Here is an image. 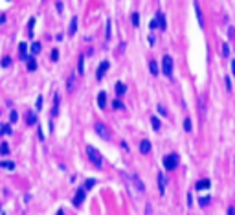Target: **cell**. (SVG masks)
<instances>
[{"label": "cell", "mask_w": 235, "mask_h": 215, "mask_svg": "<svg viewBox=\"0 0 235 215\" xmlns=\"http://www.w3.org/2000/svg\"><path fill=\"white\" fill-rule=\"evenodd\" d=\"M220 50H222V55H224V57H228V55H230V46H228V42H222Z\"/></svg>", "instance_id": "cell-28"}, {"label": "cell", "mask_w": 235, "mask_h": 215, "mask_svg": "<svg viewBox=\"0 0 235 215\" xmlns=\"http://www.w3.org/2000/svg\"><path fill=\"white\" fill-rule=\"evenodd\" d=\"M151 142H149V140H142V142H140V153L142 155H149V153H151Z\"/></svg>", "instance_id": "cell-9"}, {"label": "cell", "mask_w": 235, "mask_h": 215, "mask_svg": "<svg viewBox=\"0 0 235 215\" xmlns=\"http://www.w3.org/2000/svg\"><path fill=\"white\" fill-rule=\"evenodd\" d=\"M209 186H211V182L208 178H202V180H198L197 184H195V189H208Z\"/></svg>", "instance_id": "cell-12"}, {"label": "cell", "mask_w": 235, "mask_h": 215, "mask_svg": "<svg viewBox=\"0 0 235 215\" xmlns=\"http://www.w3.org/2000/svg\"><path fill=\"white\" fill-rule=\"evenodd\" d=\"M158 112L162 114V116H169V112L165 110V107H164V105H158Z\"/></svg>", "instance_id": "cell-35"}, {"label": "cell", "mask_w": 235, "mask_h": 215, "mask_svg": "<svg viewBox=\"0 0 235 215\" xmlns=\"http://www.w3.org/2000/svg\"><path fill=\"white\" fill-rule=\"evenodd\" d=\"M77 31V18L73 17L72 20H70V29H68V35H73Z\"/></svg>", "instance_id": "cell-19"}, {"label": "cell", "mask_w": 235, "mask_h": 215, "mask_svg": "<svg viewBox=\"0 0 235 215\" xmlns=\"http://www.w3.org/2000/svg\"><path fill=\"white\" fill-rule=\"evenodd\" d=\"M195 13H197V20H198V26L200 28H204L206 24H204V17H202V9H200V4H198V0H195Z\"/></svg>", "instance_id": "cell-6"}, {"label": "cell", "mask_w": 235, "mask_h": 215, "mask_svg": "<svg viewBox=\"0 0 235 215\" xmlns=\"http://www.w3.org/2000/svg\"><path fill=\"white\" fill-rule=\"evenodd\" d=\"M231 72H233V76H235V59L231 61Z\"/></svg>", "instance_id": "cell-44"}, {"label": "cell", "mask_w": 235, "mask_h": 215, "mask_svg": "<svg viewBox=\"0 0 235 215\" xmlns=\"http://www.w3.org/2000/svg\"><path fill=\"white\" fill-rule=\"evenodd\" d=\"M109 39H110V20L106 22V40H109Z\"/></svg>", "instance_id": "cell-40"}, {"label": "cell", "mask_w": 235, "mask_h": 215, "mask_svg": "<svg viewBox=\"0 0 235 215\" xmlns=\"http://www.w3.org/2000/svg\"><path fill=\"white\" fill-rule=\"evenodd\" d=\"M184 131L186 133L193 131V121H191V118H186V120H184Z\"/></svg>", "instance_id": "cell-21"}, {"label": "cell", "mask_w": 235, "mask_h": 215, "mask_svg": "<svg viewBox=\"0 0 235 215\" xmlns=\"http://www.w3.org/2000/svg\"><path fill=\"white\" fill-rule=\"evenodd\" d=\"M76 79H73V76H70L68 77V85H66V88H68V92H73V88H76Z\"/></svg>", "instance_id": "cell-27"}, {"label": "cell", "mask_w": 235, "mask_h": 215, "mask_svg": "<svg viewBox=\"0 0 235 215\" xmlns=\"http://www.w3.org/2000/svg\"><path fill=\"white\" fill-rule=\"evenodd\" d=\"M112 107H114V109H121L123 105H121V101H120V99H116V101L112 103Z\"/></svg>", "instance_id": "cell-39"}, {"label": "cell", "mask_w": 235, "mask_h": 215, "mask_svg": "<svg viewBox=\"0 0 235 215\" xmlns=\"http://www.w3.org/2000/svg\"><path fill=\"white\" fill-rule=\"evenodd\" d=\"M9 120H11L13 123H17V121H18V114H17L15 110H11V114H9Z\"/></svg>", "instance_id": "cell-33"}, {"label": "cell", "mask_w": 235, "mask_h": 215, "mask_svg": "<svg viewBox=\"0 0 235 215\" xmlns=\"http://www.w3.org/2000/svg\"><path fill=\"white\" fill-rule=\"evenodd\" d=\"M125 92H127V87H125L123 83H117V85H116V94H117V96H123Z\"/></svg>", "instance_id": "cell-23"}, {"label": "cell", "mask_w": 235, "mask_h": 215, "mask_svg": "<svg viewBox=\"0 0 235 215\" xmlns=\"http://www.w3.org/2000/svg\"><path fill=\"white\" fill-rule=\"evenodd\" d=\"M193 204V197H191V193H187V206H191Z\"/></svg>", "instance_id": "cell-41"}, {"label": "cell", "mask_w": 235, "mask_h": 215, "mask_svg": "<svg viewBox=\"0 0 235 215\" xmlns=\"http://www.w3.org/2000/svg\"><path fill=\"white\" fill-rule=\"evenodd\" d=\"M83 200H84V189L81 188V189L76 191V197H73V206H81Z\"/></svg>", "instance_id": "cell-8"}, {"label": "cell", "mask_w": 235, "mask_h": 215, "mask_svg": "<svg viewBox=\"0 0 235 215\" xmlns=\"http://www.w3.org/2000/svg\"><path fill=\"white\" fill-rule=\"evenodd\" d=\"M0 134H11V127L9 125H0Z\"/></svg>", "instance_id": "cell-30"}, {"label": "cell", "mask_w": 235, "mask_h": 215, "mask_svg": "<svg viewBox=\"0 0 235 215\" xmlns=\"http://www.w3.org/2000/svg\"><path fill=\"white\" fill-rule=\"evenodd\" d=\"M176 166H178V155L171 153V155H167L164 158V167H165V171H173V169H176Z\"/></svg>", "instance_id": "cell-2"}, {"label": "cell", "mask_w": 235, "mask_h": 215, "mask_svg": "<svg viewBox=\"0 0 235 215\" xmlns=\"http://www.w3.org/2000/svg\"><path fill=\"white\" fill-rule=\"evenodd\" d=\"M131 22H132V26H136V28L140 26V15H138L136 11H134V13L131 15Z\"/></svg>", "instance_id": "cell-24"}, {"label": "cell", "mask_w": 235, "mask_h": 215, "mask_svg": "<svg viewBox=\"0 0 235 215\" xmlns=\"http://www.w3.org/2000/svg\"><path fill=\"white\" fill-rule=\"evenodd\" d=\"M51 61H53V63L59 61V50H53V52H51Z\"/></svg>", "instance_id": "cell-36"}, {"label": "cell", "mask_w": 235, "mask_h": 215, "mask_svg": "<svg viewBox=\"0 0 235 215\" xmlns=\"http://www.w3.org/2000/svg\"><path fill=\"white\" fill-rule=\"evenodd\" d=\"M94 184H95V178H88L87 182H84L83 189H84V191H87V189H92V188H94Z\"/></svg>", "instance_id": "cell-26"}, {"label": "cell", "mask_w": 235, "mask_h": 215, "mask_svg": "<svg viewBox=\"0 0 235 215\" xmlns=\"http://www.w3.org/2000/svg\"><path fill=\"white\" fill-rule=\"evenodd\" d=\"M7 153H9V145L6 142H2L0 144V155H7Z\"/></svg>", "instance_id": "cell-29"}, {"label": "cell", "mask_w": 235, "mask_h": 215, "mask_svg": "<svg viewBox=\"0 0 235 215\" xmlns=\"http://www.w3.org/2000/svg\"><path fill=\"white\" fill-rule=\"evenodd\" d=\"M87 155H88V160L95 167H103V156L94 145H87Z\"/></svg>", "instance_id": "cell-1"}, {"label": "cell", "mask_w": 235, "mask_h": 215, "mask_svg": "<svg viewBox=\"0 0 235 215\" xmlns=\"http://www.w3.org/2000/svg\"><path fill=\"white\" fill-rule=\"evenodd\" d=\"M9 64H11V59H9V57H4V59H2V66H4V68H7Z\"/></svg>", "instance_id": "cell-37"}, {"label": "cell", "mask_w": 235, "mask_h": 215, "mask_svg": "<svg viewBox=\"0 0 235 215\" xmlns=\"http://www.w3.org/2000/svg\"><path fill=\"white\" fill-rule=\"evenodd\" d=\"M198 200H200V202H198V204H200V206H208V204H209V200H211V199H209V197H202V199H198Z\"/></svg>", "instance_id": "cell-32"}, {"label": "cell", "mask_w": 235, "mask_h": 215, "mask_svg": "<svg viewBox=\"0 0 235 215\" xmlns=\"http://www.w3.org/2000/svg\"><path fill=\"white\" fill-rule=\"evenodd\" d=\"M55 215H65V213H62V211H57V213H55Z\"/></svg>", "instance_id": "cell-45"}, {"label": "cell", "mask_w": 235, "mask_h": 215, "mask_svg": "<svg viewBox=\"0 0 235 215\" xmlns=\"http://www.w3.org/2000/svg\"><path fill=\"white\" fill-rule=\"evenodd\" d=\"M145 215H153V206L147 202V206H145Z\"/></svg>", "instance_id": "cell-38"}, {"label": "cell", "mask_w": 235, "mask_h": 215, "mask_svg": "<svg viewBox=\"0 0 235 215\" xmlns=\"http://www.w3.org/2000/svg\"><path fill=\"white\" fill-rule=\"evenodd\" d=\"M228 215H235V208H233V206L228 208Z\"/></svg>", "instance_id": "cell-42"}, {"label": "cell", "mask_w": 235, "mask_h": 215, "mask_svg": "<svg viewBox=\"0 0 235 215\" xmlns=\"http://www.w3.org/2000/svg\"><path fill=\"white\" fill-rule=\"evenodd\" d=\"M77 74L79 76L84 74V55H79V59H77Z\"/></svg>", "instance_id": "cell-14"}, {"label": "cell", "mask_w": 235, "mask_h": 215, "mask_svg": "<svg viewBox=\"0 0 235 215\" xmlns=\"http://www.w3.org/2000/svg\"><path fill=\"white\" fill-rule=\"evenodd\" d=\"M0 167H4V169H15V162H7V160H2V162H0Z\"/></svg>", "instance_id": "cell-25"}, {"label": "cell", "mask_w": 235, "mask_h": 215, "mask_svg": "<svg viewBox=\"0 0 235 215\" xmlns=\"http://www.w3.org/2000/svg\"><path fill=\"white\" fill-rule=\"evenodd\" d=\"M18 52L22 53V55L28 53V44H26V42H20V44H18Z\"/></svg>", "instance_id": "cell-31"}, {"label": "cell", "mask_w": 235, "mask_h": 215, "mask_svg": "<svg viewBox=\"0 0 235 215\" xmlns=\"http://www.w3.org/2000/svg\"><path fill=\"white\" fill-rule=\"evenodd\" d=\"M40 107H42V98L37 99V109H40Z\"/></svg>", "instance_id": "cell-43"}, {"label": "cell", "mask_w": 235, "mask_h": 215, "mask_svg": "<svg viewBox=\"0 0 235 215\" xmlns=\"http://www.w3.org/2000/svg\"><path fill=\"white\" fill-rule=\"evenodd\" d=\"M162 72L167 77H171V74H173V59H171V55H164V59H162Z\"/></svg>", "instance_id": "cell-3"}, {"label": "cell", "mask_w": 235, "mask_h": 215, "mask_svg": "<svg viewBox=\"0 0 235 215\" xmlns=\"http://www.w3.org/2000/svg\"><path fill=\"white\" fill-rule=\"evenodd\" d=\"M151 123H153L154 131H160V129H162V123H160V120H158L156 116H151Z\"/></svg>", "instance_id": "cell-22"}, {"label": "cell", "mask_w": 235, "mask_h": 215, "mask_svg": "<svg viewBox=\"0 0 235 215\" xmlns=\"http://www.w3.org/2000/svg\"><path fill=\"white\" fill-rule=\"evenodd\" d=\"M95 133H98L101 138H105V140H110V133L106 131V127H105V125H101V123L95 125Z\"/></svg>", "instance_id": "cell-7"}, {"label": "cell", "mask_w": 235, "mask_h": 215, "mask_svg": "<svg viewBox=\"0 0 235 215\" xmlns=\"http://www.w3.org/2000/svg\"><path fill=\"white\" fill-rule=\"evenodd\" d=\"M154 20H156V24H158V28H160V29H165V28H167V24H165V17H164V13H162V11H158V13H156Z\"/></svg>", "instance_id": "cell-10"}, {"label": "cell", "mask_w": 235, "mask_h": 215, "mask_svg": "<svg viewBox=\"0 0 235 215\" xmlns=\"http://www.w3.org/2000/svg\"><path fill=\"white\" fill-rule=\"evenodd\" d=\"M40 52V42H31V46H29V53H31V55H37V53Z\"/></svg>", "instance_id": "cell-17"}, {"label": "cell", "mask_w": 235, "mask_h": 215, "mask_svg": "<svg viewBox=\"0 0 235 215\" xmlns=\"http://www.w3.org/2000/svg\"><path fill=\"white\" fill-rule=\"evenodd\" d=\"M59 105H61V96L57 94L53 98V109H51V116H57L59 114Z\"/></svg>", "instance_id": "cell-11"}, {"label": "cell", "mask_w": 235, "mask_h": 215, "mask_svg": "<svg viewBox=\"0 0 235 215\" xmlns=\"http://www.w3.org/2000/svg\"><path fill=\"white\" fill-rule=\"evenodd\" d=\"M109 66H110V63L109 61H103L101 64H99V68H98V74H95V77H98V81H101V77L106 74V70H109Z\"/></svg>", "instance_id": "cell-5"}, {"label": "cell", "mask_w": 235, "mask_h": 215, "mask_svg": "<svg viewBox=\"0 0 235 215\" xmlns=\"http://www.w3.org/2000/svg\"><path fill=\"white\" fill-rule=\"evenodd\" d=\"M28 70H29V72H35V70H37V61H35L33 55L28 59Z\"/></svg>", "instance_id": "cell-20"}, {"label": "cell", "mask_w": 235, "mask_h": 215, "mask_svg": "<svg viewBox=\"0 0 235 215\" xmlns=\"http://www.w3.org/2000/svg\"><path fill=\"white\" fill-rule=\"evenodd\" d=\"M98 105H99V109H105V105H106V94L105 92L98 94Z\"/></svg>", "instance_id": "cell-15"}, {"label": "cell", "mask_w": 235, "mask_h": 215, "mask_svg": "<svg viewBox=\"0 0 235 215\" xmlns=\"http://www.w3.org/2000/svg\"><path fill=\"white\" fill-rule=\"evenodd\" d=\"M26 123H28V125H35V123H37V114H35V112H28Z\"/></svg>", "instance_id": "cell-18"}, {"label": "cell", "mask_w": 235, "mask_h": 215, "mask_svg": "<svg viewBox=\"0 0 235 215\" xmlns=\"http://www.w3.org/2000/svg\"><path fill=\"white\" fill-rule=\"evenodd\" d=\"M158 189H160V193L164 195V191H165V177H164L162 173H158Z\"/></svg>", "instance_id": "cell-13"}, {"label": "cell", "mask_w": 235, "mask_h": 215, "mask_svg": "<svg viewBox=\"0 0 235 215\" xmlns=\"http://www.w3.org/2000/svg\"><path fill=\"white\" fill-rule=\"evenodd\" d=\"M149 70H151V74H153V76H158V74H160L158 63H156V61H149Z\"/></svg>", "instance_id": "cell-16"}, {"label": "cell", "mask_w": 235, "mask_h": 215, "mask_svg": "<svg viewBox=\"0 0 235 215\" xmlns=\"http://www.w3.org/2000/svg\"><path fill=\"white\" fill-rule=\"evenodd\" d=\"M131 184H132L138 191H140V193L145 191V184H143V180L140 178V175H138V173H132V175H131Z\"/></svg>", "instance_id": "cell-4"}, {"label": "cell", "mask_w": 235, "mask_h": 215, "mask_svg": "<svg viewBox=\"0 0 235 215\" xmlns=\"http://www.w3.org/2000/svg\"><path fill=\"white\" fill-rule=\"evenodd\" d=\"M224 83H226V90H228V92H231V79H230L228 76L224 77Z\"/></svg>", "instance_id": "cell-34"}]
</instances>
